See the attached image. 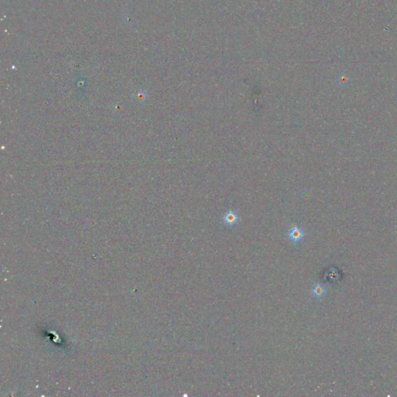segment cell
I'll return each instance as SVG.
<instances>
[{
	"label": "cell",
	"instance_id": "cell-1",
	"mask_svg": "<svg viewBox=\"0 0 397 397\" xmlns=\"http://www.w3.org/2000/svg\"><path fill=\"white\" fill-rule=\"evenodd\" d=\"M289 239L294 243H298L302 241L304 237V232L302 228L298 226H294L289 230L288 234Z\"/></svg>",
	"mask_w": 397,
	"mask_h": 397
},
{
	"label": "cell",
	"instance_id": "cell-2",
	"mask_svg": "<svg viewBox=\"0 0 397 397\" xmlns=\"http://www.w3.org/2000/svg\"><path fill=\"white\" fill-rule=\"evenodd\" d=\"M239 216L235 211L230 209L224 213L223 216V221L227 226H234L238 222Z\"/></svg>",
	"mask_w": 397,
	"mask_h": 397
},
{
	"label": "cell",
	"instance_id": "cell-3",
	"mask_svg": "<svg viewBox=\"0 0 397 397\" xmlns=\"http://www.w3.org/2000/svg\"><path fill=\"white\" fill-rule=\"evenodd\" d=\"M327 294V289L320 283H315L311 288V294L316 298H321Z\"/></svg>",
	"mask_w": 397,
	"mask_h": 397
}]
</instances>
